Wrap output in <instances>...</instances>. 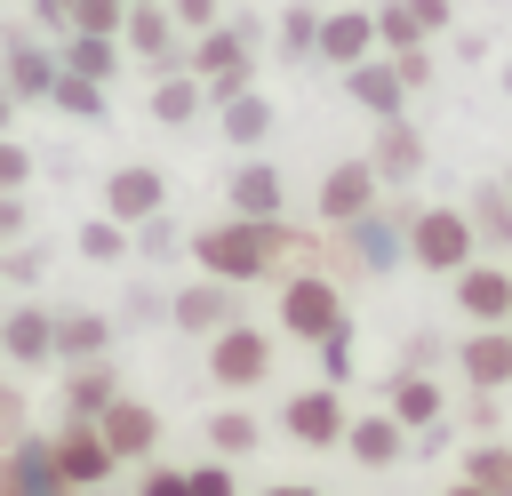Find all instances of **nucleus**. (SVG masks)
Masks as SVG:
<instances>
[{
  "label": "nucleus",
  "instance_id": "obj_1",
  "mask_svg": "<svg viewBox=\"0 0 512 496\" xmlns=\"http://www.w3.org/2000/svg\"><path fill=\"white\" fill-rule=\"evenodd\" d=\"M272 248H280L272 232H216L208 240V264L216 272H256V264H272Z\"/></svg>",
  "mask_w": 512,
  "mask_h": 496
},
{
  "label": "nucleus",
  "instance_id": "obj_9",
  "mask_svg": "<svg viewBox=\"0 0 512 496\" xmlns=\"http://www.w3.org/2000/svg\"><path fill=\"white\" fill-rule=\"evenodd\" d=\"M360 192H368V176H360V168H344V176L328 184V208H360Z\"/></svg>",
  "mask_w": 512,
  "mask_h": 496
},
{
  "label": "nucleus",
  "instance_id": "obj_10",
  "mask_svg": "<svg viewBox=\"0 0 512 496\" xmlns=\"http://www.w3.org/2000/svg\"><path fill=\"white\" fill-rule=\"evenodd\" d=\"M464 296H472V312H504V296H512V288H504V280H472Z\"/></svg>",
  "mask_w": 512,
  "mask_h": 496
},
{
  "label": "nucleus",
  "instance_id": "obj_12",
  "mask_svg": "<svg viewBox=\"0 0 512 496\" xmlns=\"http://www.w3.org/2000/svg\"><path fill=\"white\" fill-rule=\"evenodd\" d=\"M152 496H192V488L184 480H152Z\"/></svg>",
  "mask_w": 512,
  "mask_h": 496
},
{
  "label": "nucleus",
  "instance_id": "obj_6",
  "mask_svg": "<svg viewBox=\"0 0 512 496\" xmlns=\"http://www.w3.org/2000/svg\"><path fill=\"white\" fill-rule=\"evenodd\" d=\"M296 432L328 440V432H336V408H328V400H296Z\"/></svg>",
  "mask_w": 512,
  "mask_h": 496
},
{
  "label": "nucleus",
  "instance_id": "obj_4",
  "mask_svg": "<svg viewBox=\"0 0 512 496\" xmlns=\"http://www.w3.org/2000/svg\"><path fill=\"white\" fill-rule=\"evenodd\" d=\"M328 312H336V304H328V288H296V296H288V320H296L304 336H312V328H328Z\"/></svg>",
  "mask_w": 512,
  "mask_h": 496
},
{
  "label": "nucleus",
  "instance_id": "obj_8",
  "mask_svg": "<svg viewBox=\"0 0 512 496\" xmlns=\"http://www.w3.org/2000/svg\"><path fill=\"white\" fill-rule=\"evenodd\" d=\"M472 376H512V344H472Z\"/></svg>",
  "mask_w": 512,
  "mask_h": 496
},
{
  "label": "nucleus",
  "instance_id": "obj_2",
  "mask_svg": "<svg viewBox=\"0 0 512 496\" xmlns=\"http://www.w3.org/2000/svg\"><path fill=\"white\" fill-rule=\"evenodd\" d=\"M256 368H264V344H256V336H232V344L216 352V376H224V384H248Z\"/></svg>",
  "mask_w": 512,
  "mask_h": 496
},
{
  "label": "nucleus",
  "instance_id": "obj_3",
  "mask_svg": "<svg viewBox=\"0 0 512 496\" xmlns=\"http://www.w3.org/2000/svg\"><path fill=\"white\" fill-rule=\"evenodd\" d=\"M424 256H432V264H456V256H464V224H456V216H432V224H424Z\"/></svg>",
  "mask_w": 512,
  "mask_h": 496
},
{
  "label": "nucleus",
  "instance_id": "obj_5",
  "mask_svg": "<svg viewBox=\"0 0 512 496\" xmlns=\"http://www.w3.org/2000/svg\"><path fill=\"white\" fill-rule=\"evenodd\" d=\"M112 208H120V216H144V208H152V176H120V184H112Z\"/></svg>",
  "mask_w": 512,
  "mask_h": 496
},
{
  "label": "nucleus",
  "instance_id": "obj_7",
  "mask_svg": "<svg viewBox=\"0 0 512 496\" xmlns=\"http://www.w3.org/2000/svg\"><path fill=\"white\" fill-rule=\"evenodd\" d=\"M112 440H120V448H144V440H152V416H144V408H120V416H112Z\"/></svg>",
  "mask_w": 512,
  "mask_h": 496
},
{
  "label": "nucleus",
  "instance_id": "obj_13",
  "mask_svg": "<svg viewBox=\"0 0 512 496\" xmlns=\"http://www.w3.org/2000/svg\"><path fill=\"white\" fill-rule=\"evenodd\" d=\"M280 496H304V488H280Z\"/></svg>",
  "mask_w": 512,
  "mask_h": 496
},
{
  "label": "nucleus",
  "instance_id": "obj_11",
  "mask_svg": "<svg viewBox=\"0 0 512 496\" xmlns=\"http://www.w3.org/2000/svg\"><path fill=\"white\" fill-rule=\"evenodd\" d=\"M240 208H272V176H264V168L240 176Z\"/></svg>",
  "mask_w": 512,
  "mask_h": 496
}]
</instances>
